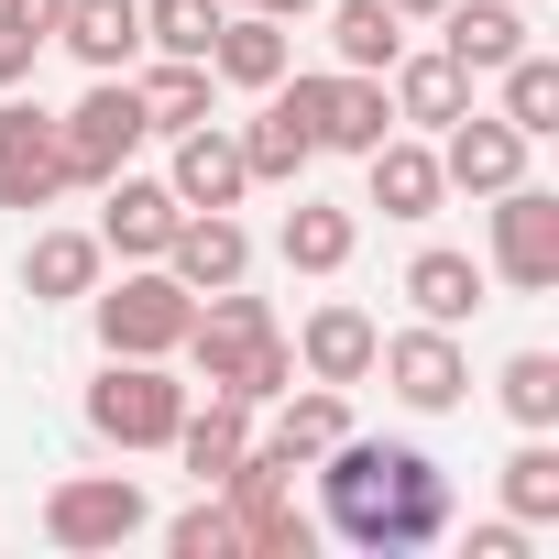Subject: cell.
I'll return each instance as SVG.
<instances>
[{
    "label": "cell",
    "instance_id": "obj_1",
    "mask_svg": "<svg viewBox=\"0 0 559 559\" xmlns=\"http://www.w3.org/2000/svg\"><path fill=\"white\" fill-rule=\"evenodd\" d=\"M319 461H330V472H319V483H330V526H341L352 548H384V559H395V548H428V537L450 526V472H439L428 450H406V439H352V428H341Z\"/></svg>",
    "mask_w": 559,
    "mask_h": 559
},
{
    "label": "cell",
    "instance_id": "obj_2",
    "mask_svg": "<svg viewBox=\"0 0 559 559\" xmlns=\"http://www.w3.org/2000/svg\"><path fill=\"white\" fill-rule=\"evenodd\" d=\"M187 362H198L209 395H241V406H274V395L297 384V341L274 330V308L241 297V286H219V297L187 319Z\"/></svg>",
    "mask_w": 559,
    "mask_h": 559
},
{
    "label": "cell",
    "instance_id": "obj_3",
    "mask_svg": "<svg viewBox=\"0 0 559 559\" xmlns=\"http://www.w3.org/2000/svg\"><path fill=\"white\" fill-rule=\"evenodd\" d=\"M88 308H99V341H110V352H132V362L187 352V319H198V297L176 286L165 263H132L121 286H88Z\"/></svg>",
    "mask_w": 559,
    "mask_h": 559
},
{
    "label": "cell",
    "instance_id": "obj_4",
    "mask_svg": "<svg viewBox=\"0 0 559 559\" xmlns=\"http://www.w3.org/2000/svg\"><path fill=\"white\" fill-rule=\"evenodd\" d=\"M176 417H187V384H176L165 362L110 352V373L88 384V428H99L110 450H165V439H176Z\"/></svg>",
    "mask_w": 559,
    "mask_h": 559
},
{
    "label": "cell",
    "instance_id": "obj_5",
    "mask_svg": "<svg viewBox=\"0 0 559 559\" xmlns=\"http://www.w3.org/2000/svg\"><path fill=\"white\" fill-rule=\"evenodd\" d=\"M154 121H143V99H132V78H99L67 121H56V154H67V187H99V176H121L132 165V143H143Z\"/></svg>",
    "mask_w": 559,
    "mask_h": 559
},
{
    "label": "cell",
    "instance_id": "obj_6",
    "mask_svg": "<svg viewBox=\"0 0 559 559\" xmlns=\"http://www.w3.org/2000/svg\"><path fill=\"white\" fill-rule=\"evenodd\" d=\"M143 526H154V504H143L132 472H78V483L45 493V537L56 548H132Z\"/></svg>",
    "mask_w": 559,
    "mask_h": 559
},
{
    "label": "cell",
    "instance_id": "obj_7",
    "mask_svg": "<svg viewBox=\"0 0 559 559\" xmlns=\"http://www.w3.org/2000/svg\"><path fill=\"white\" fill-rule=\"evenodd\" d=\"M493 274L515 297H548L559 286V198L548 187H493Z\"/></svg>",
    "mask_w": 559,
    "mask_h": 559
},
{
    "label": "cell",
    "instance_id": "obj_8",
    "mask_svg": "<svg viewBox=\"0 0 559 559\" xmlns=\"http://www.w3.org/2000/svg\"><path fill=\"white\" fill-rule=\"evenodd\" d=\"M67 198V154H56V121L0 88V209H56Z\"/></svg>",
    "mask_w": 559,
    "mask_h": 559
},
{
    "label": "cell",
    "instance_id": "obj_9",
    "mask_svg": "<svg viewBox=\"0 0 559 559\" xmlns=\"http://www.w3.org/2000/svg\"><path fill=\"white\" fill-rule=\"evenodd\" d=\"M176 187L165 176H99V252H121V263H165V241H176Z\"/></svg>",
    "mask_w": 559,
    "mask_h": 559
},
{
    "label": "cell",
    "instance_id": "obj_10",
    "mask_svg": "<svg viewBox=\"0 0 559 559\" xmlns=\"http://www.w3.org/2000/svg\"><path fill=\"white\" fill-rule=\"evenodd\" d=\"M373 362H384V384H395L417 417H439V406H461V395H472L461 341H450V330H428V319H417V330H395V341H373Z\"/></svg>",
    "mask_w": 559,
    "mask_h": 559
},
{
    "label": "cell",
    "instance_id": "obj_11",
    "mask_svg": "<svg viewBox=\"0 0 559 559\" xmlns=\"http://www.w3.org/2000/svg\"><path fill=\"white\" fill-rule=\"evenodd\" d=\"M515 176H526V132H515L504 110H461V121H450V143H439V187L493 198V187H515Z\"/></svg>",
    "mask_w": 559,
    "mask_h": 559
},
{
    "label": "cell",
    "instance_id": "obj_12",
    "mask_svg": "<svg viewBox=\"0 0 559 559\" xmlns=\"http://www.w3.org/2000/svg\"><path fill=\"white\" fill-rule=\"evenodd\" d=\"M165 274H176L187 297H219V286H241V274H252V230H241L230 209H187L176 241H165Z\"/></svg>",
    "mask_w": 559,
    "mask_h": 559
},
{
    "label": "cell",
    "instance_id": "obj_13",
    "mask_svg": "<svg viewBox=\"0 0 559 559\" xmlns=\"http://www.w3.org/2000/svg\"><path fill=\"white\" fill-rule=\"evenodd\" d=\"M165 187H176V209H241V187H252V165H241V132H219V121H187V132H176V165H165Z\"/></svg>",
    "mask_w": 559,
    "mask_h": 559
},
{
    "label": "cell",
    "instance_id": "obj_14",
    "mask_svg": "<svg viewBox=\"0 0 559 559\" xmlns=\"http://www.w3.org/2000/svg\"><path fill=\"white\" fill-rule=\"evenodd\" d=\"M56 45H67L88 78H132V67H143V0H67V12H56Z\"/></svg>",
    "mask_w": 559,
    "mask_h": 559
},
{
    "label": "cell",
    "instance_id": "obj_15",
    "mask_svg": "<svg viewBox=\"0 0 559 559\" xmlns=\"http://www.w3.org/2000/svg\"><path fill=\"white\" fill-rule=\"evenodd\" d=\"M439 56L472 67V78H493L504 56H526V0H450V12H439Z\"/></svg>",
    "mask_w": 559,
    "mask_h": 559
},
{
    "label": "cell",
    "instance_id": "obj_16",
    "mask_svg": "<svg viewBox=\"0 0 559 559\" xmlns=\"http://www.w3.org/2000/svg\"><path fill=\"white\" fill-rule=\"evenodd\" d=\"M165 450L198 472V493H219V483H230V461L252 450V406H241V395H209V406H187V417H176V439H165Z\"/></svg>",
    "mask_w": 559,
    "mask_h": 559
},
{
    "label": "cell",
    "instance_id": "obj_17",
    "mask_svg": "<svg viewBox=\"0 0 559 559\" xmlns=\"http://www.w3.org/2000/svg\"><path fill=\"white\" fill-rule=\"evenodd\" d=\"M286 23H274V12H219V34H209V78L219 88H274V78H286Z\"/></svg>",
    "mask_w": 559,
    "mask_h": 559
},
{
    "label": "cell",
    "instance_id": "obj_18",
    "mask_svg": "<svg viewBox=\"0 0 559 559\" xmlns=\"http://www.w3.org/2000/svg\"><path fill=\"white\" fill-rule=\"evenodd\" d=\"M373 341H384V330H373L362 308H341V297H330V308H308L297 362H308V384H362V373H373Z\"/></svg>",
    "mask_w": 559,
    "mask_h": 559
},
{
    "label": "cell",
    "instance_id": "obj_19",
    "mask_svg": "<svg viewBox=\"0 0 559 559\" xmlns=\"http://www.w3.org/2000/svg\"><path fill=\"white\" fill-rule=\"evenodd\" d=\"M384 99H395V121L450 132V121L472 110V67H450V56H395V67H384Z\"/></svg>",
    "mask_w": 559,
    "mask_h": 559
},
{
    "label": "cell",
    "instance_id": "obj_20",
    "mask_svg": "<svg viewBox=\"0 0 559 559\" xmlns=\"http://www.w3.org/2000/svg\"><path fill=\"white\" fill-rule=\"evenodd\" d=\"M384 132H395V99H384V78L341 67V78H330V99H319V154H373Z\"/></svg>",
    "mask_w": 559,
    "mask_h": 559
},
{
    "label": "cell",
    "instance_id": "obj_21",
    "mask_svg": "<svg viewBox=\"0 0 559 559\" xmlns=\"http://www.w3.org/2000/svg\"><path fill=\"white\" fill-rule=\"evenodd\" d=\"M362 165H373V209H384V219H439V198H450V187H439V154H428V143L384 132Z\"/></svg>",
    "mask_w": 559,
    "mask_h": 559
},
{
    "label": "cell",
    "instance_id": "obj_22",
    "mask_svg": "<svg viewBox=\"0 0 559 559\" xmlns=\"http://www.w3.org/2000/svg\"><path fill=\"white\" fill-rule=\"evenodd\" d=\"M406 308H417L428 330H461V319L483 308V263H472V252H450V241H428V252L406 263Z\"/></svg>",
    "mask_w": 559,
    "mask_h": 559
},
{
    "label": "cell",
    "instance_id": "obj_23",
    "mask_svg": "<svg viewBox=\"0 0 559 559\" xmlns=\"http://www.w3.org/2000/svg\"><path fill=\"white\" fill-rule=\"evenodd\" d=\"M99 230H34V252H23V286H34V308H67V297H88L99 286Z\"/></svg>",
    "mask_w": 559,
    "mask_h": 559
},
{
    "label": "cell",
    "instance_id": "obj_24",
    "mask_svg": "<svg viewBox=\"0 0 559 559\" xmlns=\"http://www.w3.org/2000/svg\"><path fill=\"white\" fill-rule=\"evenodd\" d=\"M132 99H143V121H154V132H187V121H209L219 78H209V56H154V67L132 78Z\"/></svg>",
    "mask_w": 559,
    "mask_h": 559
},
{
    "label": "cell",
    "instance_id": "obj_25",
    "mask_svg": "<svg viewBox=\"0 0 559 559\" xmlns=\"http://www.w3.org/2000/svg\"><path fill=\"white\" fill-rule=\"evenodd\" d=\"M352 241H362V219H352V209H330V198H297V209H286V230H274V252H286L297 274H341V263H352Z\"/></svg>",
    "mask_w": 559,
    "mask_h": 559
},
{
    "label": "cell",
    "instance_id": "obj_26",
    "mask_svg": "<svg viewBox=\"0 0 559 559\" xmlns=\"http://www.w3.org/2000/svg\"><path fill=\"white\" fill-rule=\"evenodd\" d=\"M308 154H319V132H308L286 99L263 88V121L241 132V165H252V187H297V176H308Z\"/></svg>",
    "mask_w": 559,
    "mask_h": 559
},
{
    "label": "cell",
    "instance_id": "obj_27",
    "mask_svg": "<svg viewBox=\"0 0 559 559\" xmlns=\"http://www.w3.org/2000/svg\"><path fill=\"white\" fill-rule=\"evenodd\" d=\"M330 56L362 67V78H384V67L406 56V23L384 12V0H330Z\"/></svg>",
    "mask_w": 559,
    "mask_h": 559
},
{
    "label": "cell",
    "instance_id": "obj_28",
    "mask_svg": "<svg viewBox=\"0 0 559 559\" xmlns=\"http://www.w3.org/2000/svg\"><path fill=\"white\" fill-rule=\"evenodd\" d=\"M341 428H352V406H341V384H308V395L286 384V417H274V439H263V450H286V461L308 472V461H319V450H330Z\"/></svg>",
    "mask_w": 559,
    "mask_h": 559
},
{
    "label": "cell",
    "instance_id": "obj_29",
    "mask_svg": "<svg viewBox=\"0 0 559 559\" xmlns=\"http://www.w3.org/2000/svg\"><path fill=\"white\" fill-rule=\"evenodd\" d=\"M493 78H504V121H515L526 143H548V132H559V56L526 45V56H504Z\"/></svg>",
    "mask_w": 559,
    "mask_h": 559
},
{
    "label": "cell",
    "instance_id": "obj_30",
    "mask_svg": "<svg viewBox=\"0 0 559 559\" xmlns=\"http://www.w3.org/2000/svg\"><path fill=\"white\" fill-rule=\"evenodd\" d=\"M504 515L515 526H548L559 515V450H548V428H526V450L504 461Z\"/></svg>",
    "mask_w": 559,
    "mask_h": 559
},
{
    "label": "cell",
    "instance_id": "obj_31",
    "mask_svg": "<svg viewBox=\"0 0 559 559\" xmlns=\"http://www.w3.org/2000/svg\"><path fill=\"white\" fill-rule=\"evenodd\" d=\"M230 0H143V56H209Z\"/></svg>",
    "mask_w": 559,
    "mask_h": 559
},
{
    "label": "cell",
    "instance_id": "obj_32",
    "mask_svg": "<svg viewBox=\"0 0 559 559\" xmlns=\"http://www.w3.org/2000/svg\"><path fill=\"white\" fill-rule=\"evenodd\" d=\"M493 395H504L515 428H559V362H548V352H515V362L493 373Z\"/></svg>",
    "mask_w": 559,
    "mask_h": 559
},
{
    "label": "cell",
    "instance_id": "obj_33",
    "mask_svg": "<svg viewBox=\"0 0 559 559\" xmlns=\"http://www.w3.org/2000/svg\"><path fill=\"white\" fill-rule=\"evenodd\" d=\"M165 548H176V559H241V515H230L219 493H198V504L165 526Z\"/></svg>",
    "mask_w": 559,
    "mask_h": 559
},
{
    "label": "cell",
    "instance_id": "obj_34",
    "mask_svg": "<svg viewBox=\"0 0 559 559\" xmlns=\"http://www.w3.org/2000/svg\"><path fill=\"white\" fill-rule=\"evenodd\" d=\"M56 12H67V0H0V23H12L23 45H56Z\"/></svg>",
    "mask_w": 559,
    "mask_h": 559
},
{
    "label": "cell",
    "instance_id": "obj_35",
    "mask_svg": "<svg viewBox=\"0 0 559 559\" xmlns=\"http://www.w3.org/2000/svg\"><path fill=\"white\" fill-rule=\"evenodd\" d=\"M472 559H526V526L504 515V526H472Z\"/></svg>",
    "mask_w": 559,
    "mask_h": 559
},
{
    "label": "cell",
    "instance_id": "obj_36",
    "mask_svg": "<svg viewBox=\"0 0 559 559\" xmlns=\"http://www.w3.org/2000/svg\"><path fill=\"white\" fill-rule=\"evenodd\" d=\"M230 12H274V23H297V12H319V0H230Z\"/></svg>",
    "mask_w": 559,
    "mask_h": 559
},
{
    "label": "cell",
    "instance_id": "obj_37",
    "mask_svg": "<svg viewBox=\"0 0 559 559\" xmlns=\"http://www.w3.org/2000/svg\"><path fill=\"white\" fill-rule=\"evenodd\" d=\"M384 12H395V23H439V12H450V0H384Z\"/></svg>",
    "mask_w": 559,
    "mask_h": 559
}]
</instances>
